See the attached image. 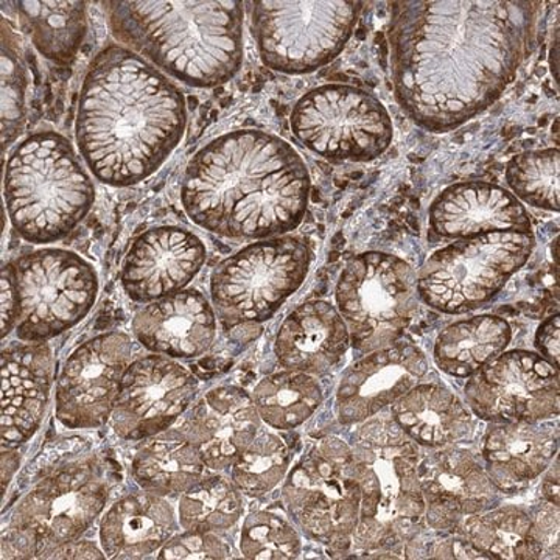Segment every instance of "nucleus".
I'll return each instance as SVG.
<instances>
[{
    "label": "nucleus",
    "instance_id": "1",
    "mask_svg": "<svg viewBox=\"0 0 560 560\" xmlns=\"http://www.w3.org/2000/svg\"><path fill=\"white\" fill-rule=\"evenodd\" d=\"M390 27V73L418 127L447 132L499 101L525 57L533 3L400 2Z\"/></svg>",
    "mask_w": 560,
    "mask_h": 560
},
{
    "label": "nucleus",
    "instance_id": "2",
    "mask_svg": "<svg viewBox=\"0 0 560 560\" xmlns=\"http://www.w3.org/2000/svg\"><path fill=\"white\" fill-rule=\"evenodd\" d=\"M186 124L184 95L135 50L109 46L91 62L75 132L102 183L127 187L149 178L178 147Z\"/></svg>",
    "mask_w": 560,
    "mask_h": 560
},
{
    "label": "nucleus",
    "instance_id": "3",
    "mask_svg": "<svg viewBox=\"0 0 560 560\" xmlns=\"http://www.w3.org/2000/svg\"><path fill=\"white\" fill-rule=\"evenodd\" d=\"M311 197V173L296 150L260 130L228 132L187 165L180 200L202 230L264 241L296 230Z\"/></svg>",
    "mask_w": 560,
    "mask_h": 560
},
{
    "label": "nucleus",
    "instance_id": "4",
    "mask_svg": "<svg viewBox=\"0 0 560 560\" xmlns=\"http://www.w3.org/2000/svg\"><path fill=\"white\" fill-rule=\"evenodd\" d=\"M109 13L117 38L189 86H219L242 68L238 0L110 2Z\"/></svg>",
    "mask_w": 560,
    "mask_h": 560
},
{
    "label": "nucleus",
    "instance_id": "5",
    "mask_svg": "<svg viewBox=\"0 0 560 560\" xmlns=\"http://www.w3.org/2000/svg\"><path fill=\"white\" fill-rule=\"evenodd\" d=\"M3 198L14 230L24 241H61L79 226L95 200L91 176L65 136L36 132L11 154Z\"/></svg>",
    "mask_w": 560,
    "mask_h": 560
},
{
    "label": "nucleus",
    "instance_id": "6",
    "mask_svg": "<svg viewBox=\"0 0 560 560\" xmlns=\"http://www.w3.org/2000/svg\"><path fill=\"white\" fill-rule=\"evenodd\" d=\"M418 466L416 442L396 420L381 416L361 427L352 447L353 477L361 488L353 544L364 548L393 544L419 525L425 500Z\"/></svg>",
    "mask_w": 560,
    "mask_h": 560
},
{
    "label": "nucleus",
    "instance_id": "7",
    "mask_svg": "<svg viewBox=\"0 0 560 560\" xmlns=\"http://www.w3.org/2000/svg\"><path fill=\"white\" fill-rule=\"evenodd\" d=\"M533 232H492L460 238L423 264L420 300L447 315L477 311L492 301L533 254Z\"/></svg>",
    "mask_w": 560,
    "mask_h": 560
},
{
    "label": "nucleus",
    "instance_id": "8",
    "mask_svg": "<svg viewBox=\"0 0 560 560\" xmlns=\"http://www.w3.org/2000/svg\"><path fill=\"white\" fill-rule=\"evenodd\" d=\"M363 2L353 0H259L253 2V32L261 61L276 72L311 73L345 50Z\"/></svg>",
    "mask_w": 560,
    "mask_h": 560
},
{
    "label": "nucleus",
    "instance_id": "9",
    "mask_svg": "<svg viewBox=\"0 0 560 560\" xmlns=\"http://www.w3.org/2000/svg\"><path fill=\"white\" fill-rule=\"evenodd\" d=\"M311 261L305 242L290 235L253 243L221 261L210 280L221 323L234 327L272 318L300 290Z\"/></svg>",
    "mask_w": 560,
    "mask_h": 560
},
{
    "label": "nucleus",
    "instance_id": "10",
    "mask_svg": "<svg viewBox=\"0 0 560 560\" xmlns=\"http://www.w3.org/2000/svg\"><path fill=\"white\" fill-rule=\"evenodd\" d=\"M335 296L353 349L371 353L399 341L410 326L418 312V275L390 254H360L346 264Z\"/></svg>",
    "mask_w": 560,
    "mask_h": 560
},
{
    "label": "nucleus",
    "instance_id": "11",
    "mask_svg": "<svg viewBox=\"0 0 560 560\" xmlns=\"http://www.w3.org/2000/svg\"><path fill=\"white\" fill-rule=\"evenodd\" d=\"M290 125L308 150L335 162L377 160L394 138L383 103L348 84H324L307 92L294 105Z\"/></svg>",
    "mask_w": 560,
    "mask_h": 560
},
{
    "label": "nucleus",
    "instance_id": "12",
    "mask_svg": "<svg viewBox=\"0 0 560 560\" xmlns=\"http://www.w3.org/2000/svg\"><path fill=\"white\" fill-rule=\"evenodd\" d=\"M283 500L291 518L311 539L346 550L352 544L361 510L352 448L335 438L320 441L290 471Z\"/></svg>",
    "mask_w": 560,
    "mask_h": 560
},
{
    "label": "nucleus",
    "instance_id": "13",
    "mask_svg": "<svg viewBox=\"0 0 560 560\" xmlns=\"http://www.w3.org/2000/svg\"><path fill=\"white\" fill-rule=\"evenodd\" d=\"M11 264L20 296V316L14 327L20 340H51L91 312L98 279L91 264L77 254L46 248Z\"/></svg>",
    "mask_w": 560,
    "mask_h": 560
},
{
    "label": "nucleus",
    "instance_id": "14",
    "mask_svg": "<svg viewBox=\"0 0 560 560\" xmlns=\"http://www.w3.org/2000/svg\"><path fill=\"white\" fill-rule=\"evenodd\" d=\"M108 490L95 460L70 464L40 480L18 504L11 522L22 555L44 559L54 548L79 540L102 514Z\"/></svg>",
    "mask_w": 560,
    "mask_h": 560
},
{
    "label": "nucleus",
    "instance_id": "15",
    "mask_svg": "<svg viewBox=\"0 0 560 560\" xmlns=\"http://www.w3.org/2000/svg\"><path fill=\"white\" fill-rule=\"evenodd\" d=\"M559 366L529 350L503 352L470 375L464 393L477 418L537 422L559 416Z\"/></svg>",
    "mask_w": 560,
    "mask_h": 560
},
{
    "label": "nucleus",
    "instance_id": "16",
    "mask_svg": "<svg viewBox=\"0 0 560 560\" xmlns=\"http://www.w3.org/2000/svg\"><path fill=\"white\" fill-rule=\"evenodd\" d=\"M131 353V338L110 331L69 357L57 386V418L62 425L97 429L110 418Z\"/></svg>",
    "mask_w": 560,
    "mask_h": 560
},
{
    "label": "nucleus",
    "instance_id": "17",
    "mask_svg": "<svg viewBox=\"0 0 560 560\" xmlns=\"http://www.w3.org/2000/svg\"><path fill=\"white\" fill-rule=\"evenodd\" d=\"M197 390V378L171 359L149 355L132 361L110 415L114 430L131 441L158 436L189 410Z\"/></svg>",
    "mask_w": 560,
    "mask_h": 560
},
{
    "label": "nucleus",
    "instance_id": "18",
    "mask_svg": "<svg viewBox=\"0 0 560 560\" xmlns=\"http://www.w3.org/2000/svg\"><path fill=\"white\" fill-rule=\"evenodd\" d=\"M205 261L206 246L194 232L154 228L132 242L121 265V287L136 302L162 300L189 285Z\"/></svg>",
    "mask_w": 560,
    "mask_h": 560
},
{
    "label": "nucleus",
    "instance_id": "19",
    "mask_svg": "<svg viewBox=\"0 0 560 560\" xmlns=\"http://www.w3.org/2000/svg\"><path fill=\"white\" fill-rule=\"evenodd\" d=\"M429 372V361L411 342H394L357 361L340 383L337 416L341 423H360L404 397Z\"/></svg>",
    "mask_w": 560,
    "mask_h": 560
},
{
    "label": "nucleus",
    "instance_id": "20",
    "mask_svg": "<svg viewBox=\"0 0 560 560\" xmlns=\"http://www.w3.org/2000/svg\"><path fill=\"white\" fill-rule=\"evenodd\" d=\"M259 429L260 416L253 396L237 386H219L187 412L179 430L206 467L223 470L237 460Z\"/></svg>",
    "mask_w": 560,
    "mask_h": 560
},
{
    "label": "nucleus",
    "instance_id": "21",
    "mask_svg": "<svg viewBox=\"0 0 560 560\" xmlns=\"http://www.w3.org/2000/svg\"><path fill=\"white\" fill-rule=\"evenodd\" d=\"M430 228L442 238H474L492 232H533L528 210L497 184H453L430 206Z\"/></svg>",
    "mask_w": 560,
    "mask_h": 560
},
{
    "label": "nucleus",
    "instance_id": "22",
    "mask_svg": "<svg viewBox=\"0 0 560 560\" xmlns=\"http://www.w3.org/2000/svg\"><path fill=\"white\" fill-rule=\"evenodd\" d=\"M418 475L434 529L456 528L460 518L488 510L495 495V486L477 458L448 445L427 456Z\"/></svg>",
    "mask_w": 560,
    "mask_h": 560
},
{
    "label": "nucleus",
    "instance_id": "23",
    "mask_svg": "<svg viewBox=\"0 0 560 560\" xmlns=\"http://www.w3.org/2000/svg\"><path fill=\"white\" fill-rule=\"evenodd\" d=\"M54 378V355L44 342L13 345L2 352V448L13 451L40 425Z\"/></svg>",
    "mask_w": 560,
    "mask_h": 560
},
{
    "label": "nucleus",
    "instance_id": "24",
    "mask_svg": "<svg viewBox=\"0 0 560 560\" xmlns=\"http://www.w3.org/2000/svg\"><path fill=\"white\" fill-rule=\"evenodd\" d=\"M132 331L158 355L195 359L215 340V312L200 291L180 290L150 302L132 320Z\"/></svg>",
    "mask_w": 560,
    "mask_h": 560
},
{
    "label": "nucleus",
    "instance_id": "25",
    "mask_svg": "<svg viewBox=\"0 0 560 560\" xmlns=\"http://www.w3.org/2000/svg\"><path fill=\"white\" fill-rule=\"evenodd\" d=\"M559 451V429L552 423H493L485 438L482 458L495 489L515 493L539 478Z\"/></svg>",
    "mask_w": 560,
    "mask_h": 560
},
{
    "label": "nucleus",
    "instance_id": "26",
    "mask_svg": "<svg viewBox=\"0 0 560 560\" xmlns=\"http://www.w3.org/2000/svg\"><path fill=\"white\" fill-rule=\"evenodd\" d=\"M349 342L338 308L326 301H308L283 320L275 352L287 370L319 375L340 363Z\"/></svg>",
    "mask_w": 560,
    "mask_h": 560
},
{
    "label": "nucleus",
    "instance_id": "27",
    "mask_svg": "<svg viewBox=\"0 0 560 560\" xmlns=\"http://www.w3.org/2000/svg\"><path fill=\"white\" fill-rule=\"evenodd\" d=\"M175 530L171 504L154 493H132L116 501L101 525L109 559H143L161 550Z\"/></svg>",
    "mask_w": 560,
    "mask_h": 560
},
{
    "label": "nucleus",
    "instance_id": "28",
    "mask_svg": "<svg viewBox=\"0 0 560 560\" xmlns=\"http://www.w3.org/2000/svg\"><path fill=\"white\" fill-rule=\"evenodd\" d=\"M390 416L411 441L430 448L455 444L474 427L466 405L436 383L416 385L390 405Z\"/></svg>",
    "mask_w": 560,
    "mask_h": 560
},
{
    "label": "nucleus",
    "instance_id": "29",
    "mask_svg": "<svg viewBox=\"0 0 560 560\" xmlns=\"http://www.w3.org/2000/svg\"><path fill=\"white\" fill-rule=\"evenodd\" d=\"M512 329L500 316L458 320L442 331L434 345L438 368L453 377H470L506 350Z\"/></svg>",
    "mask_w": 560,
    "mask_h": 560
},
{
    "label": "nucleus",
    "instance_id": "30",
    "mask_svg": "<svg viewBox=\"0 0 560 560\" xmlns=\"http://www.w3.org/2000/svg\"><path fill=\"white\" fill-rule=\"evenodd\" d=\"M205 463L180 430L158 434L132 460V477L154 495H178L205 474Z\"/></svg>",
    "mask_w": 560,
    "mask_h": 560
},
{
    "label": "nucleus",
    "instance_id": "31",
    "mask_svg": "<svg viewBox=\"0 0 560 560\" xmlns=\"http://www.w3.org/2000/svg\"><path fill=\"white\" fill-rule=\"evenodd\" d=\"M14 5L43 57L57 62H69L75 57L88 32L86 3L27 0Z\"/></svg>",
    "mask_w": 560,
    "mask_h": 560
},
{
    "label": "nucleus",
    "instance_id": "32",
    "mask_svg": "<svg viewBox=\"0 0 560 560\" xmlns=\"http://www.w3.org/2000/svg\"><path fill=\"white\" fill-rule=\"evenodd\" d=\"M464 536L486 559H539L545 550L534 522L518 508L469 515Z\"/></svg>",
    "mask_w": 560,
    "mask_h": 560
},
{
    "label": "nucleus",
    "instance_id": "33",
    "mask_svg": "<svg viewBox=\"0 0 560 560\" xmlns=\"http://www.w3.org/2000/svg\"><path fill=\"white\" fill-rule=\"evenodd\" d=\"M323 399L313 375L290 370L265 377L253 393L260 419L276 430L296 429L318 410Z\"/></svg>",
    "mask_w": 560,
    "mask_h": 560
},
{
    "label": "nucleus",
    "instance_id": "34",
    "mask_svg": "<svg viewBox=\"0 0 560 560\" xmlns=\"http://www.w3.org/2000/svg\"><path fill=\"white\" fill-rule=\"evenodd\" d=\"M241 490L219 475L201 477L183 493L179 501V522L191 533H221L241 521Z\"/></svg>",
    "mask_w": 560,
    "mask_h": 560
},
{
    "label": "nucleus",
    "instance_id": "35",
    "mask_svg": "<svg viewBox=\"0 0 560 560\" xmlns=\"http://www.w3.org/2000/svg\"><path fill=\"white\" fill-rule=\"evenodd\" d=\"M506 183L517 200L559 212L560 153L558 149L526 151L508 162Z\"/></svg>",
    "mask_w": 560,
    "mask_h": 560
},
{
    "label": "nucleus",
    "instance_id": "36",
    "mask_svg": "<svg viewBox=\"0 0 560 560\" xmlns=\"http://www.w3.org/2000/svg\"><path fill=\"white\" fill-rule=\"evenodd\" d=\"M290 466L289 448L278 434L261 431L232 464V482L248 497L271 492L285 477Z\"/></svg>",
    "mask_w": 560,
    "mask_h": 560
},
{
    "label": "nucleus",
    "instance_id": "37",
    "mask_svg": "<svg viewBox=\"0 0 560 560\" xmlns=\"http://www.w3.org/2000/svg\"><path fill=\"white\" fill-rule=\"evenodd\" d=\"M243 558L257 560L296 559L301 539L290 518L279 506L253 512L243 525L241 536Z\"/></svg>",
    "mask_w": 560,
    "mask_h": 560
},
{
    "label": "nucleus",
    "instance_id": "38",
    "mask_svg": "<svg viewBox=\"0 0 560 560\" xmlns=\"http://www.w3.org/2000/svg\"><path fill=\"white\" fill-rule=\"evenodd\" d=\"M27 75L16 36L2 21V151L20 136L25 117Z\"/></svg>",
    "mask_w": 560,
    "mask_h": 560
},
{
    "label": "nucleus",
    "instance_id": "39",
    "mask_svg": "<svg viewBox=\"0 0 560 560\" xmlns=\"http://www.w3.org/2000/svg\"><path fill=\"white\" fill-rule=\"evenodd\" d=\"M230 556L226 545L213 533H186L168 540L161 548L160 559H224Z\"/></svg>",
    "mask_w": 560,
    "mask_h": 560
},
{
    "label": "nucleus",
    "instance_id": "40",
    "mask_svg": "<svg viewBox=\"0 0 560 560\" xmlns=\"http://www.w3.org/2000/svg\"><path fill=\"white\" fill-rule=\"evenodd\" d=\"M20 316V296H18L16 278L13 264L2 268V338L16 327Z\"/></svg>",
    "mask_w": 560,
    "mask_h": 560
},
{
    "label": "nucleus",
    "instance_id": "41",
    "mask_svg": "<svg viewBox=\"0 0 560 560\" xmlns=\"http://www.w3.org/2000/svg\"><path fill=\"white\" fill-rule=\"evenodd\" d=\"M560 319L559 315L550 316L540 324L539 330L536 334L537 350L544 359L551 361L552 364L559 366L560 353Z\"/></svg>",
    "mask_w": 560,
    "mask_h": 560
},
{
    "label": "nucleus",
    "instance_id": "42",
    "mask_svg": "<svg viewBox=\"0 0 560 560\" xmlns=\"http://www.w3.org/2000/svg\"><path fill=\"white\" fill-rule=\"evenodd\" d=\"M105 556L90 541H72L47 552L44 559H103Z\"/></svg>",
    "mask_w": 560,
    "mask_h": 560
}]
</instances>
